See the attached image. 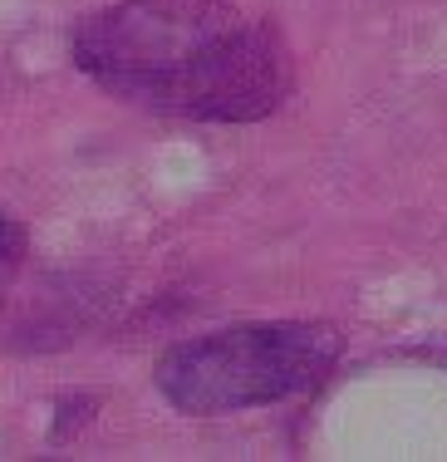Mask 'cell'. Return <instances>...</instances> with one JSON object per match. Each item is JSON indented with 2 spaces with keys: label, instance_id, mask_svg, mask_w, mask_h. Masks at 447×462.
<instances>
[{
  "label": "cell",
  "instance_id": "6da1fadb",
  "mask_svg": "<svg viewBox=\"0 0 447 462\" xmlns=\"http://www.w3.org/2000/svg\"><path fill=\"white\" fill-rule=\"evenodd\" d=\"M74 64L99 89L197 124H256L290 98L276 25L236 0H118L74 30Z\"/></svg>",
  "mask_w": 447,
  "mask_h": 462
},
{
  "label": "cell",
  "instance_id": "3957f363",
  "mask_svg": "<svg viewBox=\"0 0 447 462\" xmlns=\"http://www.w3.org/2000/svg\"><path fill=\"white\" fill-rule=\"evenodd\" d=\"M20 256H25V226H15V222L0 217V281L20 266Z\"/></svg>",
  "mask_w": 447,
  "mask_h": 462
},
{
  "label": "cell",
  "instance_id": "7a4b0ae2",
  "mask_svg": "<svg viewBox=\"0 0 447 462\" xmlns=\"http://www.w3.org/2000/svg\"><path fill=\"white\" fill-rule=\"evenodd\" d=\"M340 359L330 325L276 320L212 329L158 359V389L182 413H242L315 389Z\"/></svg>",
  "mask_w": 447,
  "mask_h": 462
}]
</instances>
